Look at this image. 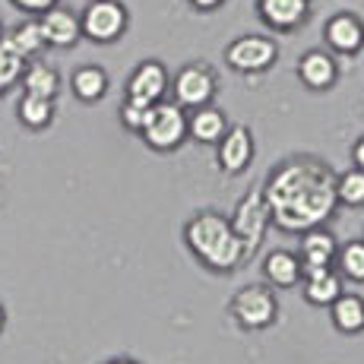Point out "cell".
Instances as JSON below:
<instances>
[{
    "label": "cell",
    "instance_id": "obj_21",
    "mask_svg": "<svg viewBox=\"0 0 364 364\" xmlns=\"http://www.w3.org/2000/svg\"><path fill=\"white\" fill-rule=\"evenodd\" d=\"M19 82H23V92L41 95V99H58V92H60V73L51 64H41V60L26 64Z\"/></svg>",
    "mask_w": 364,
    "mask_h": 364
},
{
    "label": "cell",
    "instance_id": "obj_24",
    "mask_svg": "<svg viewBox=\"0 0 364 364\" xmlns=\"http://www.w3.org/2000/svg\"><path fill=\"white\" fill-rule=\"evenodd\" d=\"M336 197H339V206H348V209L364 206V171L361 168L336 174Z\"/></svg>",
    "mask_w": 364,
    "mask_h": 364
},
{
    "label": "cell",
    "instance_id": "obj_25",
    "mask_svg": "<svg viewBox=\"0 0 364 364\" xmlns=\"http://www.w3.org/2000/svg\"><path fill=\"white\" fill-rule=\"evenodd\" d=\"M336 266H339L342 279H352V282H364V241H348L346 247L336 250Z\"/></svg>",
    "mask_w": 364,
    "mask_h": 364
},
{
    "label": "cell",
    "instance_id": "obj_1",
    "mask_svg": "<svg viewBox=\"0 0 364 364\" xmlns=\"http://www.w3.org/2000/svg\"><path fill=\"white\" fill-rule=\"evenodd\" d=\"M263 197L269 206V222L289 235L326 225L339 209L336 171L317 156H295L279 162L276 171L266 178Z\"/></svg>",
    "mask_w": 364,
    "mask_h": 364
},
{
    "label": "cell",
    "instance_id": "obj_32",
    "mask_svg": "<svg viewBox=\"0 0 364 364\" xmlns=\"http://www.w3.org/2000/svg\"><path fill=\"white\" fill-rule=\"evenodd\" d=\"M4 326H6V311H4V304H0V333H4Z\"/></svg>",
    "mask_w": 364,
    "mask_h": 364
},
{
    "label": "cell",
    "instance_id": "obj_34",
    "mask_svg": "<svg viewBox=\"0 0 364 364\" xmlns=\"http://www.w3.org/2000/svg\"><path fill=\"white\" fill-rule=\"evenodd\" d=\"M0 32H4V26H0Z\"/></svg>",
    "mask_w": 364,
    "mask_h": 364
},
{
    "label": "cell",
    "instance_id": "obj_3",
    "mask_svg": "<svg viewBox=\"0 0 364 364\" xmlns=\"http://www.w3.org/2000/svg\"><path fill=\"white\" fill-rule=\"evenodd\" d=\"M232 228L241 241V250H244V263L260 250L266 232H269V206H266V197H263V187L254 184L235 206V215L232 219Z\"/></svg>",
    "mask_w": 364,
    "mask_h": 364
},
{
    "label": "cell",
    "instance_id": "obj_19",
    "mask_svg": "<svg viewBox=\"0 0 364 364\" xmlns=\"http://www.w3.org/2000/svg\"><path fill=\"white\" fill-rule=\"evenodd\" d=\"M330 320L339 333L355 336L364 330V298L355 291H342L339 298L330 304Z\"/></svg>",
    "mask_w": 364,
    "mask_h": 364
},
{
    "label": "cell",
    "instance_id": "obj_33",
    "mask_svg": "<svg viewBox=\"0 0 364 364\" xmlns=\"http://www.w3.org/2000/svg\"><path fill=\"white\" fill-rule=\"evenodd\" d=\"M0 95H4V89H0Z\"/></svg>",
    "mask_w": 364,
    "mask_h": 364
},
{
    "label": "cell",
    "instance_id": "obj_26",
    "mask_svg": "<svg viewBox=\"0 0 364 364\" xmlns=\"http://www.w3.org/2000/svg\"><path fill=\"white\" fill-rule=\"evenodd\" d=\"M23 70H26V58L6 38H0V89L6 92L13 82H19Z\"/></svg>",
    "mask_w": 364,
    "mask_h": 364
},
{
    "label": "cell",
    "instance_id": "obj_17",
    "mask_svg": "<svg viewBox=\"0 0 364 364\" xmlns=\"http://www.w3.org/2000/svg\"><path fill=\"white\" fill-rule=\"evenodd\" d=\"M232 127L225 117V111L213 108V105H203V108H193L187 114V136H193L197 143H206V146H215L225 130Z\"/></svg>",
    "mask_w": 364,
    "mask_h": 364
},
{
    "label": "cell",
    "instance_id": "obj_6",
    "mask_svg": "<svg viewBox=\"0 0 364 364\" xmlns=\"http://www.w3.org/2000/svg\"><path fill=\"white\" fill-rule=\"evenodd\" d=\"M232 317L241 330H266L279 317V301L269 285H244L232 298Z\"/></svg>",
    "mask_w": 364,
    "mask_h": 364
},
{
    "label": "cell",
    "instance_id": "obj_12",
    "mask_svg": "<svg viewBox=\"0 0 364 364\" xmlns=\"http://www.w3.org/2000/svg\"><path fill=\"white\" fill-rule=\"evenodd\" d=\"M260 19L276 32H291L307 23L311 0H257Z\"/></svg>",
    "mask_w": 364,
    "mask_h": 364
},
{
    "label": "cell",
    "instance_id": "obj_9",
    "mask_svg": "<svg viewBox=\"0 0 364 364\" xmlns=\"http://www.w3.org/2000/svg\"><path fill=\"white\" fill-rule=\"evenodd\" d=\"M215 162L225 174H241L244 168L254 162V133L244 124L225 130V136L215 143Z\"/></svg>",
    "mask_w": 364,
    "mask_h": 364
},
{
    "label": "cell",
    "instance_id": "obj_27",
    "mask_svg": "<svg viewBox=\"0 0 364 364\" xmlns=\"http://www.w3.org/2000/svg\"><path fill=\"white\" fill-rule=\"evenodd\" d=\"M149 108H152V105H146V102L124 99V105H121V124L127 130L139 133V130H143V124H146V117H149Z\"/></svg>",
    "mask_w": 364,
    "mask_h": 364
},
{
    "label": "cell",
    "instance_id": "obj_28",
    "mask_svg": "<svg viewBox=\"0 0 364 364\" xmlns=\"http://www.w3.org/2000/svg\"><path fill=\"white\" fill-rule=\"evenodd\" d=\"M10 4L16 6V10H23V13H32V16L38 13V16H41V13L51 10V6L58 4V0H10Z\"/></svg>",
    "mask_w": 364,
    "mask_h": 364
},
{
    "label": "cell",
    "instance_id": "obj_29",
    "mask_svg": "<svg viewBox=\"0 0 364 364\" xmlns=\"http://www.w3.org/2000/svg\"><path fill=\"white\" fill-rule=\"evenodd\" d=\"M352 162H355V168H361L364 171V136L355 143V149H352Z\"/></svg>",
    "mask_w": 364,
    "mask_h": 364
},
{
    "label": "cell",
    "instance_id": "obj_31",
    "mask_svg": "<svg viewBox=\"0 0 364 364\" xmlns=\"http://www.w3.org/2000/svg\"><path fill=\"white\" fill-rule=\"evenodd\" d=\"M102 364H139V361H133V358H111V361H102Z\"/></svg>",
    "mask_w": 364,
    "mask_h": 364
},
{
    "label": "cell",
    "instance_id": "obj_10",
    "mask_svg": "<svg viewBox=\"0 0 364 364\" xmlns=\"http://www.w3.org/2000/svg\"><path fill=\"white\" fill-rule=\"evenodd\" d=\"M165 92H168V70L159 64V60H143V64H136V70H133L127 80V99L156 105L165 99Z\"/></svg>",
    "mask_w": 364,
    "mask_h": 364
},
{
    "label": "cell",
    "instance_id": "obj_8",
    "mask_svg": "<svg viewBox=\"0 0 364 364\" xmlns=\"http://www.w3.org/2000/svg\"><path fill=\"white\" fill-rule=\"evenodd\" d=\"M215 89H219V82H215V73L206 64H187L178 76H174V82H171L174 102H178L184 111L203 108V105H213Z\"/></svg>",
    "mask_w": 364,
    "mask_h": 364
},
{
    "label": "cell",
    "instance_id": "obj_5",
    "mask_svg": "<svg viewBox=\"0 0 364 364\" xmlns=\"http://www.w3.org/2000/svg\"><path fill=\"white\" fill-rule=\"evenodd\" d=\"M127 6L121 0H92L80 16V29L82 38L95 41V45H111L127 32Z\"/></svg>",
    "mask_w": 364,
    "mask_h": 364
},
{
    "label": "cell",
    "instance_id": "obj_2",
    "mask_svg": "<svg viewBox=\"0 0 364 364\" xmlns=\"http://www.w3.org/2000/svg\"><path fill=\"white\" fill-rule=\"evenodd\" d=\"M184 244L209 272H235L244 263V250L232 222L215 209H200L187 219Z\"/></svg>",
    "mask_w": 364,
    "mask_h": 364
},
{
    "label": "cell",
    "instance_id": "obj_11",
    "mask_svg": "<svg viewBox=\"0 0 364 364\" xmlns=\"http://www.w3.org/2000/svg\"><path fill=\"white\" fill-rule=\"evenodd\" d=\"M38 26H41V35H45V45H51V48H73L76 41L82 38L80 16L70 13L67 6H58V4H54L51 10L41 13Z\"/></svg>",
    "mask_w": 364,
    "mask_h": 364
},
{
    "label": "cell",
    "instance_id": "obj_13",
    "mask_svg": "<svg viewBox=\"0 0 364 364\" xmlns=\"http://www.w3.org/2000/svg\"><path fill=\"white\" fill-rule=\"evenodd\" d=\"M336 250H339V244H336V237L326 232L323 225L317 228H307V232H301V247H298V260H301V276H304L307 269H320V266H333L336 263Z\"/></svg>",
    "mask_w": 364,
    "mask_h": 364
},
{
    "label": "cell",
    "instance_id": "obj_18",
    "mask_svg": "<svg viewBox=\"0 0 364 364\" xmlns=\"http://www.w3.org/2000/svg\"><path fill=\"white\" fill-rule=\"evenodd\" d=\"M263 276L276 289H295L301 285V260L291 250H269L263 257Z\"/></svg>",
    "mask_w": 364,
    "mask_h": 364
},
{
    "label": "cell",
    "instance_id": "obj_30",
    "mask_svg": "<svg viewBox=\"0 0 364 364\" xmlns=\"http://www.w3.org/2000/svg\"><path fill=\"white\" fill-rule=\"evenodd\" d=\"M191 4L197 6V10H215V6H222L225 0H191Z\"/></svg>",
    "mask_w": 364,
    "mask_h": 364
},
{
    "label": "cell",
    "instance_id": "obj_14",
    "mask_svg": "<svg viewBox=\"0 0 364 364\" xmlns=\"http://www.w3.org/2000/svg\"><path fill=\"white\" fill-rule=\"evenodd\" d=\"M323 38L336 54H346V58L348 54H358L364 48V23L355 13H336L330 23H326Z\"/></svg>",
    "mask_w": 364,
    "mask_h": 364
},
{
    "label": "cell",
    "instance_id": "obj_7",
    "mask_svg": "<svg viewBox=\"0 0 364 364\" xmlns=\"http://www.w3.org/2000/svg\"><path fill=\"white\" fill-rule=\"evenodd\" d=\"M276 58H279V48L266 35H241V38H235L225 48L228 67L237 70V73H263V70L276 64Z\"/></svg>",
    "mask_w": 364,
    "mask_h": 364
},
{
    "label": "cell",
    "instance_id": "obj_23",
    "mask_svg": "<svg viewBox=\"0 0 364 364\" xmlns=\"http://www.w3.org/2000/svg\"><path fill=\"white\" fill-rule=\"evenodd\" d=\"M6 41H10V45L16 48V51L23 54L26 60L35 58V54H41V51L48 48V45H45V35H41L38 19H29V23H19L16 29L6 35Z\"/></svg>",
    "mask_w": 364,
    "mask_h": 364
},
{
    "label": "cell",
    "instance_id": "obj_16",
    "mask_svg": "<svg viewBox=\"0 0 364 364\" xmlns=\"http://www.w3.org/2000/svg\"><path fill=\"white\" fill-rule=\"evenodd\" d=\"M304 285V301L314 307H330L336 298L342 295V276L333 266H320V269H307L301 276Z\"/></svg>",
    "mask_w": 364,
    "mask_h": 364
},
{
    "label": "cell",
    "instance_id": "obj_4",
    "mask_svg": "<svg viewBox=\"0 0 364 364\" xmlns=\"http://www.w3.org/2000/svg\"><path fill=\"white\" fill-rule=\"evenodd\" d=\"M143 143L156 152H174L187 139V111L178 102H156L149 108L143 130H139Z\"/></svg>",
    "mask_w": 364,
    "mask_h": 364
},
{
    "label": "cell",
    "instance_id": "obj_20",
    "mask_svg": "<svg viewBox=\"0 0 364 364\" xmlns=\"http://www.w3.org/2000/svg\"><path fill=\"white\" fill-rule=\"evenodd\" d=\"M70 89H73V95L80 102L86 105H95L105 99V92H108V73L99 67V64H82L73 70V76H70Z\"/></svg>",
    "mask_w": 364,
    "mask_h": 364
},
{
    "label": "cell",
    "instance_id": "obj_15",
    "mask_svg": "<svg viewBox=\"0 0 364 364\" xmlns=\"http://www.w3.org/2000/svg\"><path fill=\"white\" fill-rule=\"evenodd\" d=\"M298 76H301V82H304L307 89H314V92H326V89H333L336 80H339V67H336L333 54L314 48V51L301 54Z\"/></svg>",
    "mask_w": 364,
    "mask_h": 364
},
{
    "label": "cell",
    "instance_id": "obj_22",
    "mask_svg": "<svg viewBox=\"0 0 364 364\" xmlns=\"http://www.w3.org/2000/svg\"><path fill=\"white\" fill-rule=\"evenodd\" d=\"M16 117L26 130H48L54 121V99H41V95L23 92L16 105Z\"/></svg>",
    "mask_w": 364,
    "mask_h": 364
}]
</instances>
